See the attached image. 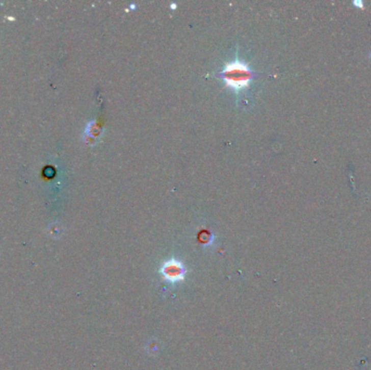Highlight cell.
<instances>
[{
    "label": "cell",
    "instance_id": "cell-1",
    "mask_svg": "<svg viewBox=\"0 0 371 370\" xmlns=\"http://www.w3.org/2000/svg\"><path fill=\"white\" fill-rule=\"evenodd\" d=\"M219 76L224 80L227 86L239 92L250 86L253 80V72L249 64L235 59L234 61L225 65L224 70L219 73Z\"/></svg>",
    "mask_w": 371,
    "mask_h": 370
},
{
    "label": "cell",
    "instance_id": "cell-2",
    "mask_svg": "<svg viewBox=\"0 0 371 370\" xmlns=\"http://www.w3.org/2000/svg\"><path fill=\"white\" fill-rule=\"evenodd\" d=\"M162 273L165 278L170 281H178L183 278V268L176 260L166 263L162 268Z\"/></svg>",
    "mask_w": 371,
    "mask_h": 370
}]
</instances>
